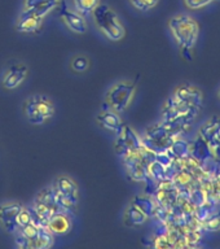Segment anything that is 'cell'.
Wrapping results in <instances>:
<instances>
[{"instance_id": "cell-15", "label": "cell", "mask_w": 220, "mask_h": 249, "mask_svg": "<svg viewBox=\"0 0 220 249\" xmlns=\"http://www.w3.org/2000/svg\"><path fill=\"white\" fill-rule=\"evenodd\" d=\"M198 134L209 143L210 147H214L217 144L218 136L220 134V117L214 116L211 118H209L200 127Z\"/></svg>"}, {"instance_id": "cell-5", "label": "cell", "mask_w": 220, "mask_h": 249, "mask_svg": "<svg viewBox=\"0 0 220 249\" xmlns=\"http://www.w3.org/2000/svg\"><path fill=\"white\" fill-rule=\"evenodd\" d=\"M174 139L175 138L171 135L165 124L159 122V124H152L145 130V134L141 138V142L148 151L153 152L155 155V153L167 151Z\"/></svg>"}, {"instance_id": "cell-30", "label": "cell", "mask_w": 220, "mask_h": 249, "mask_svg": "<svg viewBox=\"0 0 220 249\" xmlns=\"http://www.w3.org/2000/svg\"><path fill=\"white\" fill-rule=\"evenodd\" d=\"M31 222H33V214H31V210L23 206L22 210L19 212L18 217H17V226H18V229H22V227L27 226L29 223H31Z\"/></svg>"}, {"instance_id": "cell-4", "label": "cell", "mask_w": 220, "mask_h": 249, "mask_svg": "<svg viewBox=\"0 0 220 249\" xmlns=\"http://www.w3.org/2000/svg\"><path fill=\"white\" fill-rule=\"evenodd\" d=\"M57 205L64 213H73L77 209L79 200V188L77 182L69 175H60L54 182Z\"/></svg>"}, {"instance_id": "cell-29", "label": "cell", "mask_w": 220, "mask_h": 249, "mask_svg": "<svg viewBox=\"0 0 220 249\" xmlns=\"http://www.w3.org/2000/svg\"><path fill=\"white\" fill-rule=\"evenodd\" d=\"M130 3L135 9L140 12L151 11L158 5L159 0H130Z\"/></svg>"}, {"instance_id": "cell-35", "label": "cell", "mask_w": 220, "mask_h": 249, "mask_svg": "<svg viewBox=\"0 0 220 249\" xmlns=\"http://www.w3.org/2000/svg\"><path fill=\"white\" fill-rule=\"evenodd\" d=\"M217 143H220V134H219V136H218V140H217Z\"/></svg>"}, {"instance_id": "cell-17", "label": "cell", "mask_w": 220, "mask_h": 249, "mask_svg": "<svg viewBox=\"0 0 220 249\" xmlns=\"http://www.w3.org/2000/svg\"><path fill=\"white\" fill-rule=\"evenodd\" d=\"M132 205H135L137 209L143 212L148 218H152L154 215V212L157 209V201L152 195H137L132 198Z\"/></svg>"}, {"instance_id": "cell-1", "label": "cell", "mask_w": 220, "mask_h": 249, "mask_svg": "<svg viewBox=\"0 0 220 249\" xmlns=\"http://www.w3.org/2000/svg\"><path fill=\"white\" fill-rule=\"evenodd\" d=\"M169 29L182 53L188 60H192V51L200 36V25L197 19L189 15L172 16L169 19Z\"/></svg>"}, {"instance_id": "cell-3", "label": "cell", "mask_w": 220, "mask_h": 249, "mask_svg": "<svg viewBox=\"0 0 220 249\" xmlns=\"http://www.w3.org/2000/svg\"><path fill=\"white\" fill-rule=\"evenodd\" d=\"M137 82L136 81H119L113 85L105 95L104 103L109 109L116 110L117 113H123L131 105L135 97Z\"/></svg>"}, {"instance_id": "cell-14", "label": "cell", "mask_w": 220, "mask_h": 249, "mask_svg": "<svg viewBox=\"0 0 220 249\" xmlns=\"http://www.w3.org/2000/svg\"><path fill=\"white\" fill-rule=\"evenodd\" d=\"M190 144V156L193 157L194 160H197L200 165L202 162H205L207 160H210L213 157V149L209 145V143L206 142L203 138H202L200 134H197V136L194 138L192 142H189Z\"/></svg>"}, {"instance_id": "cell-13", "label": "cell", "mask_w": 220, "mask_h": 249, "mask_svg": "<svg viewBox=\"0 0 220 249\" xmlns=\"http://www.w3.org/2000/svg\"><path fill=\"white\" fill-rule=\"evenodd\" d=\"M71 226H73V222L69 215L64 212H57V213L52 214L46 223V227L53 235H65L71 230Z\"/></svg>"}, {"instance_id": "cell-21", "label": "cell", "mask_w": 220, "mask_h": 249, "mask_svg": "<svg viewBox=\"0 0 220 249\" xmlns=\"http://www.w3.org/2000/svg\"><path fill=\"white\" fill-rule=\"evenodd\" d=\"M35 200L39 202H42L43 205L48 206L50 209H52L53 212H61L60 208L57 205V198H56V191H54V187H47L44 190H42L36 195Z\"/></svg>"}, {"instance_id": "cell-24", "label": "cell", "mask_w": 220, "mask_h": 249, "mask_svg": "<svg viewBox=\"0 0 220 249\" xmlns=\"http://www.w3.org/2000/svg\"><path fill=\"white\" fill-rule=\"evenodd\" d=\"M148 175L157 183L169 179L167 178V167L163 166L162 163H159L155 159L148 163Z\"/></svg>"}, {"instance_id": "cell-7", "label": "cell", "mask_w": 220, "mask_h": 249, "mask_svg": "<svg viewBox=\"0 0 220 249\" xmlns=\"http://www.w3.org/2000/svg\"><path fill=\"white\" fill-rule=\"evenodd\" d=\"M172 97L175 100L182 101L197 110H201L202 105H203V93L198 87L190 85V83H183V85L178 86L172 93Z\"/></svg>"}, {"instance_id": "cell-2", "label": "cell", "mask_w": 220, "mask_h": 249, "mask_svg": "<svg viewBox=\"0 0 220 249\" xmlns=\"http://www.w3.org/2000/svg\"><path fill=\"white\" fill-rule=\"evenodd\" d=\"M93 21L97 29L112 42H118L123 39L126 30L119 17L108 4L100 3L92 12Z\"/></svg>"}, {"instance_id": "cell-8", "label": "cell", "mask_w": 220, "mask_h": 249, "mask_svg": "<svg viewBox=\"0 0 220 249\" xmlns=\"http://www.w3.org/2000/svg\"><path fill=\"white\" fill-rule=\"evenodd\" d=\"M29 68L23 62H15L8 66L4 71L1 85L5 89H15L26 81Z\"/></svg>"}, {"instance_id": "cell-27", "label": "cell", "mask_w": 220, "mask_h": 249, "mask_svg": "<svg viewBox=\"0 0 220 249\" xmlns=\"http://www.w3.org/2000/svg\"><path fill=\"white\" fill-rule=\"evenodd\" d=\"M217 205L215 204H211V202L206 201L205 204H202V205L197 206L196 209H194V217L197 218L198 222H203L206 218H209L214 212H217Z\"/></svg>"}, {"instance_id": "cell-18", "label": "cell", "mask_w": 220, "mask_h": 249, "mask_svg": "<svg viewBox=\"0 0 220 249\" xmlns=\"http://www.w3.org/2000/svg\"><path fill=\"white\" fill-rule=\"evenodd\" d=\"M147 221V215L132 204H130L127 209L124 210L123 223L127 227H139V226H143Z\"/></svg>"}, {"instance_id": "cell-37", "label": "cell", "mask_w": 220, "mask_h": 249, "mask_svg": "<svg viewBox=\"0 0 220 249\" xmlns=\"http://www.w3.org/2000/svg\"><path fill=\"white\" fill-rule=\"evenodd\" d=\"M60 1H62V0H60Z\"/></svg>"}, {"instance_id": "cell-6", "label": "cell", "mask_w": 220, "mask_h": 249, "mask_svg": "<svg viewBox=\"0 0 220 249\" xmlns=\"http://www.w3.org/2000/svg\"><path fill=\"white\" fill-rule=\"evenodd\" d=\"M143 142L134 128H131L128 124H124L122 130L117 134L116 140V153L119 157H124L131 152L140 151L143 148Z\"/></svg>"}, {"instance_id": "cell-19", "label": "cell", "mask_w": 220, "mask_h": 249, "mask_svg": "<svg viewBox=\"0 0 220 249\" xmlns=\"http://www.w3.org/2000/svg\"><path fill=\"white\" fill-rule=\"evenodd\" d=\"M23 113H25L27 121H29L31 124L39 126V124H43L46 122L44 117L39 113V109L38 107H36L34 96L29 97V99L25 100V103H23Z\"/></svg>"}, {"instance_id": "cell-34", "label": "cell", "mask_w": 220, "mask_h": 249, "mask_svg": "<svg viewBox=\"0 0 220 249\" xmlns=\"http://www.w3.org/2000/svg\"><path fill=\"white\" fill-rule=\"evenodd\" d=\"M211 149H213V155L214 157L218 160V161H220V143H217L214 147H211Z\"/></svg>"}, {"instance_id": "cell-25", "label": "cell", "mask_w": 220, "mask_h": 249, "mask_svg": "<svg viewBox=\"0 0 220 249\" xmlns=\"http://www.w3.org/2000/svg\"><path fill=\"white\" fill-rule=\"evenodd\" d=\"M73 3L74 9L85 17L95 11V8L101 3V0H73Z\"/></svg>"}, {"instance_id": "cell-32", "label": "cell", "mask_w": 220, "mask_h": 249, "mask_svg": "<svg viewBox=\"0 0 220 249\" xmlns=\"http://www.w3.org/2000/svg\"><path fill=\"white\" fill-rule=\"evenodd\" d=\"M218 1V0H183V3L188 9L196 11V9H201L203 7H207L209 4Z\"/></svg>"}, {"instance_id": "cell-26", "label": "cell", "mask_w": 220, "mask_h": 249, "mask_svg": "<svg viewBox=\"0 0 220 249\" xmlns=\"http://www.w3.org/2000/svg\"><path fill=\"white\" fill-rule=\"evenodd\" d=\"M202 230L206 232H219L220 231V212H214L209 218L202 222Z\"/></svg>"}, {"instance_id": "cell-36", "label": "cell", "mask_w": 220, "mask_h": 249, "mask_svg": "<svg viewBox=\"0 0 220 249\" xmlns=\"http://www.w3.org/2000/svg\"><path fill=\"white\" fill-rule=\"evenodd\" d=\"M218 97H219V100H220V89H219V91H218Z\"/></svg>"}, {"instance_id": "cell-10", "label": "cell", "mask_w": 220, "mask_h": 249, "mask_svg": "<svg viewBox=\"0 0 220 249\" xmlns=\"http://www.w3.org/2000/svg\"><path fill=\"white\" fill-rule=\"evenodd\" d=\"M61 12H60V17L64 21L66 26L69 27V30L77 34H85L87 31V22H85V17L79 15L77 11H73L68 7V4L62 0L61 3Z\"/></svg>"}, {"instance_id": "cell-16", "label": "cell", "mask_w": 220, "mask_h": 249, "mask_svg": "<svg viewBox=\"0 0 220 249\" xmlns=\"http://www.w3.org/2000/svg\"><path fill=\"white\" fill-rule=\"evenodd\" d=\"M60 0H25L23 9H30L35 15L44 18L50 12L60 5Z\"/></svg>"}, {"instance_id": "cell-22", "label": "cell", "mask_w": 220, "mask_h": 249, "mask_svg": "<svg viewBox=\"0 0 220 249\" xmlns=\"http://www.w3.org/2000/svg\"><path fill=\"white\" fill-rule=\"evenodd\" d=\"M53 233L51 232L50 230L47 227H40L38 235L35 237L34 240L31 241L30 248L35 249H43V248H50L51 245L53 244Z\"/></svg>"}, {"instance_id": "cell-12", "label": "cell", "mask_w": 220, "mask_h": 249, "mask_svg": "<svg viewBox=\"0 0 220 249\" xmlns=\"http://www.w3.org/2000/svg\"><path fill=\"white\" fill-rule=\"evenodd\" d=\"M97 122L101 127H104L105 130H108L110 132L118 134L123 127V120L120 118L119 113H117L113 109H106V110H101L97 116Z\"/></svg>"}, {"instance_id": "cell-31", "label": "cell", "mask_w": 220, "mask_h": 249, "mask_svg": "<svg viewBox=\"0 0 220 249\" xmlns=\"http://www.w3.org/2000/svg\"><path fill=\"white\" fill-rule=\"evenodd\" d=\"M166 230H165L162 233H158V235L154 237V244L153 245H154L155 248H174V247H172V243H171L170 240V237L167 236Z\"/></svg>"}, {"instance_id": "cell-23", "label": "cell", "mask_w": 220, "mask_h": 249, "mask_svg": "<svg viewBox=\"0 0 220 249\" xmlns=\"http://www.w3.org/2000/svg\"><path fill=\"white\" fill-rule=\"evenodd\" d=\"M33 96H34V100L39 109V113L44 117V120L52 118L54 114V105L50 97L44 96V95H33Z\"/></svg>"}, {"instance_id": "cell-9", "label": "cell", "mask_w": 220, "mask_h": 249, "mask_svg": "<svg viewBox=\"0 0 220 249\" xmlns=\"http://www.w3.org/2000/svg\"><path fill=\"white\" fill-rule=\"evenodd\" d=\"M23 205L19 202H5L0 205V225L3 229L9 233H13L17 231V217L19 212L22 210Z\"/></svg>"}, {"instance_id": "cell-20", "label": "cell", "mask_w": 220, "mask_h": 249, "mask_svg": "<svg viewBox=\"0 0 220 249\" xmlns=\"http://www.w3.org/2000/svg\"><path fill=\"white\" fill-rule=\"evenodd\" d=\"M167 151L174 159H184L190 155V144L183 136H178L172 140V144Z\"/></svg>"}, {"instance_id": "cell-33", "label": "cell", "mask_w": 220, "mask_h": 249, "mask_svg": "<svg viewBox=\"0 0 220 249\" xmlns=\"http://www.w3.org/2000/svg\"><path fill=\"white\" fill-rule=\"evenodd\" d=\"M16 245L19 248H30V240L23 236L22 233L18 232L16 236Z\"/></svg>"}, {"instance_id": "cell-28", "label": "cell", "mask_w": 220, "mask_h": 249, "mask_svg": "<svg viewBox=\"0 0 220 249\" xmlns=\"http://www.w3.org/2000/svg\"><path fill=\"white\" fill-rule=\"evenodd\" d=\"M89 64H91V62H89V58L87 57V56H85V54H78V56L71 58L70 68H71V70L75 71V73L81 74L88 70Z\"/></svg>"}, {"instance_id": "cell-11", "label": "cell", "mask_w": 220, "mask_h": 249, "mask_svg": "<svg viewBox=\"0 0 220 249\" xmlns=\"http://www.w3.org/2000/svg\"><path fill=\"white\" fill-rule=\"evenodd\" d=\"M42 17L36 16L30 9H23L16 23V30L23 34H33V33H38L42 29Z\"/></svg>"}]
</instances>
